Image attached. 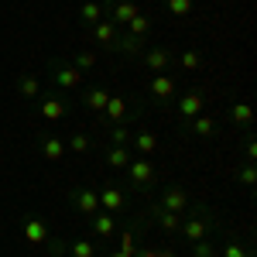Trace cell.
<instances>
[{
	"instance_id": "1",
	"label": "cell",
	"mask_w": 257,
	"mask_h": 257,
	"mask_svg": "<svg viewBox=\"0 0 257 257\" xmlns=\"http://www.w3.org/2000/svg\"><path fill=\"white\" fill-rule=\"evenodd\" d=\"M219 230H223V226H219V216H216L213 206H189L175 237H182V243H199V240L213 237Z\"/></svg>"
},
{
	"instance_id": "2",
	"label": "cell",
	"mask_w": 257,
	"mask_h": 257,
	"mask_svg": "<svg viewBox=\"0 0 257 257\" xmlns=\"http://www.w3.org/2000/svg\"><path fill=\"white\" fill-rule=\"evenodd\" d=\"M69 110H72V93H62V89H41L38 99H31V113L48 123L65 120Z\"/></svg>"
},
{
	"instance_id": "3",
	"label": "cell",
	"mask_w": 257,
	"mask_h": 257,
	"mask_svg": "<svg viewBox=\"0 0 257 257\" xmlns=\"http://www.w3.org/2000/svg\"><path fill=\"white\" fill-rule=\"evenodd\" d=\"M45 76H48V82H52V89H62V93H76V89H82V86H86V76H82V72L69 59H65V55L48 59Z\"/></svg>"
},
{
	"instance_id": "4",
	"label": "cell",
	"mask_w": 257,
	"mask_h": 257,
	"mask_svg": "<svg viewBox=\"0 0 257 257\" xmlns=\"http://www.w3.org/2000/svg\"><path fill=\"white\" fill-rule=\"evenodd\" d=\"M141 113H144V103H141V99H134V96L127 99V96H113V93H110V103H106V110L99 113V120H103V127H106V123H127V127H131Z\"/></svg>"
},
{
	"instance_id": "5",
	"label": "cell",
	"mask_w": 257,
	"mask_h": 257,
	"mask_svg": "<svg viewBox=\"0 0 257 257\" xmlns=\"http://www.w3.org/2000/svg\"><path fill=\"white\" fill-rule=\"evenodd\" d=\"M123 172H127V185H131L134 192H151V189L161 182V178H158V168H155L148 158H141V155H134V158H131V165H127Z\"/></svg>"
},
{
	"instance_id": "6",
	"label": "cell",
	"mask_w": 257,
	"mask_h": 257,
	"mask_svg": "<svg viewBox=\"0 0 257 257\" xmlns=\"http://www.w3.org/2000/svg\"><path fill=\"white\" fill-rule=\"evenodd\" d=\"M175 96H178V82H175V76H168V72H155L151 79H148V99L155 103V106H172L175 103Z\"/></svg>"
},
{
	"instance_id": "7",
	"label": "cell",
	"mask_w": 257,
	"mask_h": 257,
	"mask_svg": "<svg viewBox=\"0 0 257 257\" xmlns=\"http://www.w3.org/2000/svg\"><path fill=\"white\" fill-rule=\"evenodd\" d=\"M69 206H72V213H79V216H96L99 213V192L93 185H82L76 182L72 189H69Z\"/></svg>"
},
{
	"instance_id": "8",
	"label": "cell",
	"mask_w": 257,
	"mask_h": 257,
	"mask_svg": "<svg viewBox=\"0 0 257 257\" xmlns=\"http://www.w3.org/2000/svg\"><path fill=\"white\" fill-rule=\"evenodd\" d=\"M206 103H209V93H206L202 86H196V89H185L182 96H175V117L185 123V120L199 117V113L206 110Z\"/></svg>"
},
{
	"instance_id": "9",
	"label": "cell",
	"mask_w": 257,
	"mask_h": 257,
	"mask_svg": "<svg viewBox=\"0 0 257 257\" xmlns=\"http://www.w3.org/2000/svg\"><path fill=\"white\" fill-rule=\"evenodd\" d=\"M141 216L148 219L151 226H158L165 237H175L178 226H182V216H178V213H168V209H165L161 202H151V206H148V209H144Z\"/></svg>"
},
{
	"instance_id": "10",
	"label": "cell",
	"mask_w": 257,
	"mask_h": 257,
	"mask_svg": "<svg viewBox=\"0 0 257 257\" xmlns=\"http://www.w3.org/2000/svg\"><path fill=\"white\" fill-rule=\"evenodd\" d=\"M96 192H99V209L103 213H113L117 216V213H123L131 206V196L123 192L120 182H103V189H96Z\"/></svg>"
},
{
	"instance_id": "11",
	"label": "cell",
	"mask_w": 257,
	"mask_h": 257,
	"mask_svg": "<svg viewBox=\"0 0 257 257\" xmlns=\"http://www.w3.org/2000/svg\"><path fill=\"white\" fill-rule=\"evenodd\" d=\"M141 62L151 72H168V69H175V48H168V45H144Z\"/></svg>"
},
{
	"instance_id": "12",
	"label": "cell",
	"mask_w": 257,
	"mask_h": 257,
	"mask_svg": "<svg viewBox=\"0 0 257 257\" xmlns=\"http://www.w3.org/2000/svg\"><path fill=\"white\" fill-rule=\"evenodd\" d=\"M226 123L233 127V131H250L254 127V106L247 103V99H233L230 106H226Z\"/></svg>"
},
{
	"instance_id": "13",
	"label": "cell",
	"mask_w": 257,
	"mask_h": 257,
	"mask_svg": "<svg viewBox=\"0 0 257 257\" xmlns=\"http://www.w3.org/2000/svg\"><path fill=\"white\" fill-rule=\"evenodd\" d=\"M161 206L168 209V213H185L189 206H192V199H189V192L182 189V185H175V182H168V185H161V199H158Z\"/></svg>"
},
{
	"instance_id": "14",
	"label": "cell",
	"mask_w": 257,
	"mask_h": 257,
	"mask_svg": "<svg viewBox=\"0 0 257 257\" xmlns=\"http://www.w3.org/2000/svg\"><path fill=\"white\" fill-rule=\"evenodd\" d=\"M120 31H123L120 24H113L110 18H103L99 24H93V28H89V38L96 41L99 48H106V52H113V48H117V41H120Z\"/></svg>"
},
{
	"instance_id": "15",
	"label": "cell",
	"mask_w": 257,
	"mask_h": 257,
	"mask_svg": "<svg viewBox=\"0 0 257 257\" xmlns=\"http://www.w3.org/2000/svg\"><path fill=\"white\" fill-rule=\"evenodd\" d=\"M35 148L41 151V158H48V161L65 158V141H62L59 134H52V131H41L38 138H35Z\"/></svg>"
},
{
	"instance_id": "16",
	"label": "cell",
	"mask_w": 257,
	"mask_h": 257,
	"mask_svg": "<svg viewBox=\"0 0 257 257\" xmlns=\"http://www.w3.org/2000/svg\"><path fill=\"white\" fill-rule=\"evenodd\" d=\"M79 103H82V110H89V113H103L106 103H110V89L106 86H82Z\"/></svg>"
},
{
	"instance_id": "17",
	"label": "cell",
	"mask_w": 257,
	"mask_h": 257,
	"mask_svg": "<svg viewBox=\"0 0 257 257\" xmlns=\"http://www.w3.org/2000/svg\"><path fill=\"white\" fill-rule=\"evenodd\" d=\"M117 230H120V223H117L113 213H103V209H99L96 216H89V233H93L96 240H113Z\"/></svg>"
},
{
	"instance_id": "18",
	"label": "cell",
	"mask_w": 257,
	"mask_h": 257,
	"mask_svg": "<svg viewBox=\"0 0 257 257\" xmlns=\"http://www.w3.org/2000/svg\"><path fill=\"white\" fill-rule=\"evenodd\" d=\"M182 127H185L189 138H216V134H219V120L209 117V113H199V117L185 120Z\"/></svg>"
},
{
	"instance_id": "19",
	"label": "cell",
	"mask_w": 257,
	"mask_h": 257,
	"mask_svg": "<svg viewBox=\"0 0 257 257\" xmlns=\"http://www.w3.org/2000/svg\"><path fill=\"white\" fill-rule=\"evenodd\" d=\"M24 240H28V243H35V247H41V243H48V223H45V219L41 216H35V213H28V216H24Z\"/></svg>"
},
{
	"instance_id": "20",
	"label": "cell",
	"mask_w": 257,
	"mask_h": 257,
	"mask_svg": "<svg viewBox=\"0 0 257 257\" xmlns=\"http://www.w3.org/2000/svg\"><path fill=\"white\" fill-rule=\"evenodd\" d=\"M99 158H103V165L106 168H113V172H123L127 165H131V148H120V144H106L103 151H99Z\"/></svg>"
},
{
	"instance_id": "21",
	"label": "cell",
	"mask_w": 257,
	"mask_h": 257,
	"mask_svg": "<svg viewBox=\"0 0 257 257\" xmlns=\"http://www.w3.org/2000/svg\"><path fill=\"white\" fill-rule=\"evenodd\" d=\"M131 144H134V151H138L141 158H151L155 151H158V134L155 131H131Z\"/></svg>"
},
{
	"instance_id": "22",
	"label": "cell",
	"mask_w": 257,
	"mask_h": 257,
	"mask_svg": "<svg viewBox=\"0 0 257 257\" xmlns=\"http://www.w3.org/2000/svg\"><path fill=\"white\" fill-rule=\"evenodd\" d=\"M106 18V7H103V0H82L79 7V24L89 31L93 24H99V21Z\"/></svg>"
},
{
	"instance_id": "23",
	"label": "cell",
	"mask_w": 257,
	"mask_h": 257,
	"mask_svg": "<svg viewBox=\"0 0 257 257\" xmlns=\"http://www.w3.org/2000/svg\"><path fill=\"white\" fill-rule=\"evenodd\" d=\"M14 89H18V96L21 99H38V93H41V79L35 76V72H21L18 79H14Z\"/></svg>"
},
{
	"instance_id": "24",
	"label": "cell",
	"mask_w": 257,
	"mask_h": 257,
	"mask_svg": "<svg viewBox=\"0 0 257 257\" xmlns=\"http://www.w3.org/2000/svg\"><path fill=\"white\" fill-rule=\"evenodd\" d=\"M175 65L182 69V72H202L206 59H202L199 48H182V55H175Z\"/></svg>"
},
{
	"instance_id": "25",
	"label": "cell",
	"mask_w": 257,
	"mask_h": 257,
	"mask_svg": "<svg viewBox=\"0 0 257 257\" xmlns=\"http://www.w3.org/2000/svg\"><path fill=\"white\" fill-rule=\"evenodd\" d=\"M223 257H254V247H250V240L230 233L226 243H223Z\"/></svg>"
},
{
	"instance_id": "26",
	"label": "cell",
	"mask_w": 257,
	"mask_h": 257,
	"mask_svg": "<svg viewBox=\"0 0 257 257\" xmlns=\"http://www.w3.org/2000/svg\"><path fill=\"white\" fill-rule=\"evenodd\" d=\"M65 151H72V155H89V151H93V134H89V131H72L69 141H65Z\"/></svg>"
},
{
	"instance_id": "27",
	"label": "cell",
	"mask_w": 257,
	"mask_h": 257,
	"mask_svg": "<svg viewBox=\"0 0 257 257\" xmlns=\"http://www.w3.org/2000/svg\"><path fill=\"white\" fill-rule=\"evenodd\" d=\"M123 35H131V38H138V41H148V35H151V18L148 14H138L134 21L123 24Z\"/></svg>"
},
{
	"instance_id": "28",
	"label": "cell",
	"mask_w": 257,
	"mask_h": 257,
	"mask_svg": "<svg viewBox=\"0 0 257 257\" xmlns=\"http://www.w3.org/2000/svg\"><path fill=\"white\" fill-rule=\"evenodd\" d=\"M233 178H237V185H243L247 192H254V185H257V165H254V161H240L237 172H233Z\"/></svg>"
},
{
	"instance_id": "29",
	"label": "cell",
	"mask_w": 257,
	"mask_h": 257,
	"mask_svg": "<svg viewBox=\"0 0 257 257\" xmlns=\"http://www.w3.org/2000/svg\"><path fill=\"white\" fill-rule=\"evenodd\" d=\"M144 45L148 41H138V38H131V35H123L120 31V41H117V55H127V59H141V52H144Z\"/></svg>"
},
{
	"instance_id": "30",
	"label": "cell",
	"mask_w": 257,
	"mask_h": 257,
	"mask_svg": "<svg viewBox=\"0 0 257 257\" xmlns=\"http://www.w3.org/2000/svg\"><path fill=\"white\" fill-rule=\"evenodd\" d=\"M69 62L79 69L82 76H89V72L96 69V52H89V48H79V52H72V59H69Z\"/></svg>"
},
{
	"instance_id": "31",
	"label": "cell",
	"mask_w": 257,
	"mask_h": 257,
	"mask_svg": "<svg viewBox=\"0 0 257 257\" xmlns=\"http://www.w3.org/2000/svg\"><path fill=\"white\" fill-rule=\"evenodd\" d=\"M99 247L96 240H86V237H76L72 243H69V257H96Z\"/></svg>"
},
{
	"instance_id": "32",
	"label": "cell",
	"mask_w": 257,
	"mask_h": 257,
	"mask_svg": "<svg viewBox=\"0 0 257 257\" xmlns=\"http://www.w3.org/2000/svg\"><path fill=\"white\" fill-rule=\"evenodd\" d=\"M106 138H110V144L127 148V144H131V127H127V123H106Z\"/></svg>"
},
{
	"instance_id": "33",
	"label": "cell",
	"mask_w": 257,
	"mask_h": 257,
	"mask_svg": "<svg viewBox=\"0 0 257 257\" xmlns=\"http://www.w3.org/2000/svg\"><path fill=\"white\" fill-rule=\"evenodd\" d=\"M161 4H165V11H168L172 18H178V21H185L189 14H192V7H196L192 0H161Z\"/></svg>"
},
{
	"instance_id": "34",
	"label": "cell",
	"mask_w": 257,
	"mask_h": 257,
	"mask_svg": "<svg viewBox=\"0 0 257 257\" xmlns=\"http://www.w3.org/2000/svg\"><path fill=\"white\" fill-rule=\"evenodd\" d=\"M189 250H192V257H216V247H213V240H199V243H189Z\"/></svg>"
},
{
	"instance_id": "35",
	"label": "cell",
	"mask_w": 257,
	"mask_h": 257,
	"mask_svg": "<svg viewBox=\"0 0 257 257\" xmlns=\"http://www.w3.org/2000/svg\"><path fill=\"white\" fill-rule=\"evenodd\" d=\"M257 158V141H254V134L247 131L243 134V161H254Z\"/></svg>"
},
{
	"instance_id": "36",
	"label": "cell",
	"mask_w": 257,
	"mask_h": 257,
	"mask_svg": "<svg viewBox=\"0 0 257 257\" xmlns=\"http://www.w3.org/2000/svg\"><path fill=\"white\" fill-rule=\"evenodd\" d=\"M134 257H158V247H144V243H138Z\"/></svg>"
},
{
	"instance_id": "37",
	"label": "cell",
	"mask_w": 257,
	"mask_h": 257,
	"mask_svg": "<svg viewBox=\"0 0 257 257\" xmlns=\"http://www.w3.org/2000/svg\"><path fill=\"white\" fill-rule=\"evenodd\" d=\"M106 257H127V254H120V250H113V254H106Z\"/></svg>"
}]
</instances>
